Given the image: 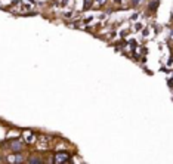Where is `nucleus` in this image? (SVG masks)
<instances>
[{
    "instance_id": "nucleus-1",
    "label": "nucleus",
    "mask_w": 173,
    "mask_h": 164,
    "mask_svg": "<svg viewBox=\"0 0 173 164\" xmlns=\"http://www.w3.org/2000/svg\"><path fill=\"white\" fill-rule=\"evenodd\" d=\"M68 158H70L68 154L61 152V154H56V155H55V163H64V161H67Z\"/></svg>"
},
{
    "instance_id": "nucleus-2",
    "label": "nucleus",
    "mask_w": 173,
    "mask_h": 164,
    "mask_svg": "<svg viewBox=\"0 0 173 164\" xmlns=\"http://www.w3.org/2000/svg\"><path fill=\"white\" fill-rule=\"evenodd\" d=\"M11 149L15 151V152L21 151V149H22V142H19V140H13V142L11 144Z\"/></svg>"
},
{
    "instance_id": "nucleus-3",
    "label": "nucleus",
    "mask_w": 173,
    "mask_h": 164,
    "mask_svg": "<svg viewBox=\"0 0 173 164\" xmlns=\"http://www.w3.org/2000/svg\"><path fill=\"white\" fill-rule=\"evenodd\" d=\"M158 6V0H153V3H149V11H155Z\"/></svg>"
},
{
    "instance_id": "nucleus-4",
    "label": "nucleus",
    "mask_w": 173,
    "mask_h": 164,
    "mask_svg": "<svg viewBox=\"0 0 173 164\" xmlns=\"http://www.w3.org/2000/svg\"><path fill=\"white\" fill-rule=\"evenodd\" d=\"M28 163H41V160L37 158V157H31V158L28 160Z\"/></svg>"
},
{
    "instance_id": "nucleus-5",
    "label": "nucleus",
    "mask_w": 173,
    "mask_h": 164,
    "mask_svg": "<svg viewBox=\"0 0 173 164\" xmlns=\"http://www.w3.org/2000/svg\"><path fill=\"white\" fill-rule=\"evenodd\" d=\"M24 161V157L22 155H16L15 157V163H22Z\"/></svg>"
},
{
    "instance_id": "nucleus-6",
    "label": "nucleus",
    "mask_w": 173,
    "mask_h": 164,
    "mask_svg": "<svg viewBox=\"0 0 173 164\" xmlns=\"http://www.w3.org/2000/svg\"><path fill=\"white\" fill-rule=\"evenodd\" d=\"M132 5H133V6L136 8V6L139 5V0H132Z\"/></svg>"
},
{
    "instance_id": "nucleus-7",
    "label": "nucleus",
    "mask_w": 173,
    "mask_h": 164,
    "mask_svg": "<svg viewBox=\"0 0 173 164\" xmlns=\"http://www.w3.org/2000/svg\"><path fill=\"white\" fill-rule=\"evenodd\" d=\"M95 2H98V5H104L105 0H95Z\"/></svg>"
},
{
    "instance_id": "nucleus-8",
    "label": "nucleus",
    "mask_w": 173,
    "mask_h": 164,
    "mask_svg": "<svg viewBox=\"0 0 173 164\" xmlns=\"http://www.w3.org/2000/svg\"><path fill=\"white\" fill-rule=\"evenodd\" d=\"M114 2H116L117 5H120V3H121V0H114Z\"/></svg>"
}]
</instances>
